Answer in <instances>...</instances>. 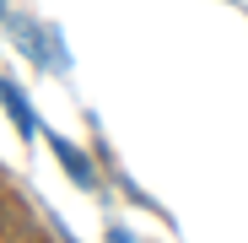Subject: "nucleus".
I'll use <instances>...</instances> for the list:
<instances>
[{"label":"nucleus","mask_w":248,"mask_h":243,"mask_svg":"<svg viewBox=\"0 0 248 243\" xmlns=\"http://www.w3.org/2000/svg\"><path fill=\"white\" fill-rule=\"evenodd\" d=\"M49 70H70V49L60 44V32L49 27Z\"/></svg>","instance_id":"obj_4"},{"label":"nucleus","mask_w":248,"mask_h":243,"mask_svg":"<svg viewBox=\"0 0 248 243\" xmlns=\"http://www.w3.org/2000/svg\"><path fill=\"white\" fill-rule=\"evenodd\" d=\"M6 32H11V44H16V49H22V54L32 60V65H44V70H49V27L38 32V27H32L27 16L6 11Z\"/></svg>","instance_id":"obj_1"},{"label":"nucleus","mask_w":248,"mask_h":243,"mask_svg":"<svg viewBox=\"0 0 248 243\" xmlns=\"http://www.w3.org/2000/svg\"><path fill=\"white\" fill-rule=\"evenodd\" d=\"M0 97H6V113H11V125L22 130V141H32V135H38V119H32V108H27V92L6 76V81H0Z\"/></svg>","instance_id":"obj_2"},{"label":"nucleus","mask_w":248,"mask_h":243,"mask_svg":"<svg viewBox=\"0 0 248 243\" xmlns=\"http://www.w3.org/2000/svg\"><path fill=\"white\" fill-rule=\"evenodd\" d=\"M54 157H60V168H65V173H70V178H76L81 189H92V184H97V173H92V162L81 157V146H70L65 135H54Z\"/></svg>","instance_id":"obj_3"}]
</instances>
